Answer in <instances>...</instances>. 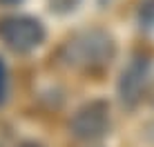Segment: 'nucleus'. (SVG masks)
<instances>
[{"label": "nucleus", "instance_id": "f257e3e1", "mask_svg": "<svg viewBox=\"0 0 154 147\" xmlns=\"http://www.w3.org/2000/svg\"><path fill=\"white\" fill-rule=\"evenodd\" d=\"M114 56H116V43L112 34H107L105 29L92 27L72 34L63 43L58 58L63 60L65 67H69L74 71L96 74L109 67Z\"/></svg>", "mask_w": 154, "mask_h": 147}, {"label": "nucleus", "instance_id": "f03ea898", "mask_svg": "<svg viewBox=\"0 0 154 147\" xmlns=\"http://www.w3.org/2000/svg\"><path fill=\"white\" fill-rule=\"evenodd\" d=\"M45 25L34 16L9 14L0 18V43L14 54H31L45 43Z\"/></svg>", "mask_w": 154, "mask_h": 147}, {"label": "nucleus", "instance_id": "7ed1b4c3", "mask_svg": "<svg viewBox=\"0 0 154 147\" xmlns=\"http://www.w3.org/2000/svg\"><path fill=\"white\" fill-rule=\"evenodd\" d=\"M112 129V112L109 103L103 98L83 103L69 118V132L74 138L83 143H96L103 140Z\"/></svg>", "mask_w": 154, "mask_h": 147}, {"label": "nucleus", "instance_id": "20e7f679", "mask_svg": "<svg viewBox=\"0 0 154 147\" xmlns=\"http://www.w3.org/2000/svg\"><path fill=\"white\" fill-rule=\"evenodd\" d=\"M152 82V60L145 54H134L123 67L116 82V96L125 109H134L147 94Z\"/></svg>", "mask_w": 154, "mask_h": 147}, {"label": "nucleus", "instance_id": "39448f33", "mask_svg": "<svg viewBox=\"0 0 154 147\" xmlns=\"http://www.w3.org/2000/svg\"><path fill=\"white\" fill-rule=\"evenodd\" d=\"M136 22L143 31H154V0H143L136 11Z\"/></svg>", "mask_w": 154, "mask_h": 147}, {"label": "nucleus", "instance_id": "423d86ee", "mask_svg": "<svg viewBox=\"0 0 154 147\" xmlns=\"http://www.w3.org/2000/svg\"><path fill=\"white\" fill-rule=\"evenodd\" d=\"M83 0H47V7L56 16H69L81 7Z\"/></svg>", "mask_w": 154, "mask_h": 147}, {"label": "nucleus", "instance_id": "0eeeda50", "mask_svg": "<svg viewBox=\"0 0 154 147\" xmlns=\"http://www.w3.org/2000/svg\"><path fill=\"white\" fill-rule=\"evenodd\" d=\"M7 94H9V71L5 60L0 58V105L7 100Z\"/></svg>", "mask_w": 154, "mask_h": 147}, {"label": "nucleus", "instance_id": "6e6552de", "mask_svg": "<svg viewBox=\"0 0 154 147\" xmlns=\"http://www.w3.org/2000/svg\"><path fill=\"white\" fill-rule=\"evenodd\" d=\"M18 147H45V145H40V143H36V140H23Z\"/></svg>", "mask_w": 154, "mask_h": 147}, {"label": "nucleus", "instance_id": "1a4fd4ad", "mask_svg": "<svg viewBox=\"0 0 154 147\" xmlns=\"http://www.w3.org/2000/svg\"><path fill=\"white\" fill-rule=\"evenodd\" d=\"M16 2H20V0H0V4H16Z\"/></svg>", "mask_w": 154, "mask_h": 147}]
</instances>
